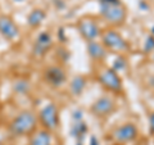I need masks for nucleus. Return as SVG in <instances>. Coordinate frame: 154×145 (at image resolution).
<instances>
[{
    "label": "nucleus",
    "mask_w": 154,
    "mask_h": 145,
    "mask_svg": "<svg viewBox=\"0 0 154 145\" xmlns=\"http://www.w3.org/2000/svg\"><path fill=\"white\" fill-rule=\"evenodd\" d=\"M100 14L113 25H121L126 19V9L121 0H100Z\"/></svg>",
    "instance_id": "f257e3e1"
},
{
    "label": "nucleus",
    "mask_w": 154,
    "mask_h": 145,
    "mask_svg": "<svg viewBox=\"0 0 154 145\" xmlns=\"http://www.w3.org/2000/svg\"><path fill=\"white\" fill-rule=\"evenodd\" d=\"M36 126V117L31 112H23L12 121L11 132L13 135L30 134Z\"/></svg>",
    "instance_id": "f03ea898"
},
{
    "label": "nucleus",
    "mask_w": 154,
    "mask_h": 145,
    "mask_svg": "<svg viewBox=\"0 0 154 145\" xmlns=\"http://www.w3.org/2000/svg\"><path fill=\"white\" fill-rule=\"evenodd\" d=\"M100 82L103 84L104 88H107L108 90L112 91H119L122 89V81L118 77L117 72L110 68H105L100 73Z\"/></svg>",
    "instance_id": "7ed1b4c3"
},
{
    "label": "nucleus",
    "mask_w": 154,
    "mask_h": 145,
    "mask_svg": "<svg viewBox=\"0 0 154 145\" xmlns=\"http://www.w3.org/2000/svg\"><path fill=\"white\" fill-rule=\"evenodd\" d=\"M103 42H104V46L109 48V49H113V50H117V51H122V50L128 49L127 42L116 31L104 32L103 33Z\"/></svg>",
    "instance_id": "20e7f679"
},
{
    "label": "nucleus",
    "mask_w": 154,
    "mask_h": 145,
    "mask_svg": "<svg viewBox=\"0 0 154 145\" xmlns=\"http://www.w3.org/2000/svg\"><path fill=\"white\" fill-rule=\"evenodd\" d=\"M40 121L48 130H54L58 126V108L53 103L48 104L40 112Z\"/></svg>",
    "instance_id": "39448f33"
},
{
    "label": "nucleus",
    "mask_w": 154,
    "mask_h": 145,
    "mask_svg": "<svg viewBox=\"0 0 154 145\" xmlns=\"http://www.w3.org/2000/svg\"><path fill=\"white\" fill-rule=\"evenodd\" d=\"M53 45V39L49 32H41L40 35L36 37L35 44H33L32 53L36 57H42L46 54V51H49V49Z\"/></svg>",
    "instance_id": "423d86ee"
},
{
    "label": "nucleus",
    "mask_w": 154,
    "mask_h": 145,
    "mask_svg": "<svg viewBox=\"0 0 154 145\" xmlns=\"http://www.w3.org/2000/svg\"><path fill=\"white\" fill-rule=\"evenodd\" d=\"M79 30L81 32V35H82L86 40L89 41H94L95 37L99 36V27L96 26V23L94 21H91V19H81L79 22Z\"/></svg>",
    "instance_id": "0eeeda50"
},
{
    "label": "nucleus",
    "mask_w": 154,
    "mask_h": 145,
    "mask_svg": "<svg viewBox=\"0 0 154 145\" xmlns=\"http://www.w3.org/2000/svg\"><path fill=\"white\" fill-rule=\"evenodd\" d=\"M114 109V103L113 100L108 98V96H103V98H100L95 101L93 104V107H91V112H93L95 116H100V117H103V116H108L113 112Z\"/></svg>",
    "instance_id": "6e6552de"
},
{
    "label": "nucleus",
    "mask_w": 154,
    "mask_h": 145,
    "mask_svg": "<svg viewBox=\"0 0 154 145\" xmlns=\"http://www.w3.org/2000/svg\"><path fill=\"white\" fill-rule=\"evenodd\" d=\"M136 136H137V130H136V126L132 123H126L114 131V139L119 143L131 141Z\"/></svg>",
    "instance_id": "1a4fd4ad"
},
{
    "label": "nucleus",
    "mask_w": 154,
    "mask_h": 145,
    "mask_svg": "<svg viewBox=\"0 0 154 145\" xmlns=\"http://www.w3.org/2000/svg\"><path fill=\"white\" fill-rule=\"evenodd\" d=\"M0 33L9 40H13L18 36V27L9 17L2 16L0 17Z\"/></svg>",
    "instance_id": "9d476101"
},
{
    "label": "nucleus",
    "mask_w": 154,
    "mask_h": 145,
    "mask_svg": "<svg viewBox=\"0 0 154 145\" xmlns=\"http://www.w3.org/2000/svg\"><path fill=\"white\" fill-rule=\"evenodd\" d=\"M45 80L53 86H60L66 81V73L60 67H50L45 71Z\"/></svg>",
    "instance_id": "9b49d317"
},
{
    "label": "nucleus",
    "mask_w": 154,
    "mask_h": 145,
    "mask_svg": "<svg viewBox=\"0 0 154 145\" xmlns=\"http://www.w3.org/2000/svg\"><path fill=\"white\" fill-rule=\"evenodd\" d=\"M88 51H89V55L96 60H102L103 58L107 57V50H105L104 45L99 44L96 41L88 42Z\"/></svg>",
    "instance_id": "f8f14e48"
},
{
    "label": "nucleus",
    "mask_w": 154,
    "mask_h": 145,
    "mask_svg": "<svg viewBox=\"0 0 154 145\" xmlns=\"http://www.w3.org/2000/svg\"><path fill=\"white\" fill-rule=\"evenodd\" d=\"M30 145H51V136L48 131H40L32 137Z\"/></svg>",
    "instance_id": "ddd939ff"
},
{
    "label": "nucleus",
    "mask_w": 154,
    "mask_h": 145,
    "mask_svg": "<svg viewBox=\"0 0 154 145\" xmlns=\"http://www.w3.org/2000/svg\"><path fill=\"white\" fill-rule=\"evenodd\" d=\"M44 18H45V13L42 12L41 9H35V11H32L30 13V16H28V23H30V26H32V27H37L44 21Z\"/></svg>",
    "instance_id": "4468645a"
},
{
    "label": "nucleus",
    "mask_w": 154,
    "mask_h": 145,
    "mask_svg": "<svg viewBox=\"0 0 154 145\" xmlns=\"http://www.w3.org/2000/svg\"><path fill=\"white\" fill-rule=\"evenodd\" d=\"M85 85H86V80L82 76L75 77L71 84V90H72V93H73V95H80L82 93V90L85 89Z\"/></svg>",
    "instance_id": "2eb2a0df"
},
{
    "label": "nucleus",
    "mask_w": 154,
    "mask_h": 145,
    "mask_svg": "<svg viewBox=\"0 0 154 145\" xmlns=\"http://www.w3.org/2000/svg\"><path fill=\"white\" fill-rule=\"evenodd\" d=\"M86 131H88V127H86V125L84 122H81V121H77V123L73 125V127H72V135L79 137L80 140H82Z\"/></svg>",
    "instance_id": "dca6fc26"
},
{
    "label": "nucleus",
    "mask_w": 154,
    "mask_h": 145,
    "mask_svg": "<svg viewBox=\"0 0 154 145\" xmlns=\"http://www.w3.org/2000/svg\"><path fill=\"white\" fill-rule=\"evenodd\" d=\"M28 89H30V85H28V82L27 81H17L16 82V85H14V90L17 91V93L19 94H26Z\"/></svg>",
    "instance_id": "f3484780"
},
{
    "label": "nucleus",
    "mask_w": 154,
    "mask_h": 145,
    "mask_svg": "<svg viewBox=\"0 0 154 145\" xmlns=\"http://www.w3.org/2000/svg\"><path fill=\"white\" fill-rule=\"evenodd\" d=\"M125 67H126V60H125L122 57H118L117 59H116V62H114V71L116 72L121 71V69L125 68Z\"/></svg>",
    "instance_id": "a211bd4d"
},
{
    "label": "nucleus",
    "mask_w": 154,
    "mask_h": 145,
    "mask_svg": "<svg viewBox=\"0 0 154 145\" xmlns=\"http://www.w3.org/2000/svg\"><path fill=\"white\" fill-rule=\"evenodd\" d=\"M154 49V37L153 36H149L148 40H146V45H145V50L146 51H150Z\"/></svg>",
    "instance_id": "6ab92c4d"
},
{
    "label": "nucleus",
    "mask_w": 154,
    "mask_h": 145,
    "mask_svg": "<svg viewBox=\"0 0 154 145\" xmlns=\"http://www.w3.org/2000/svg\"><path fill=\"white\" fill-rule=\"evenodd\" d=\"M149 126H150V132L154 134V112L149 116Z\"/></svg>",
    "instance_id": "aec40b11"
},
{
    "label": "nucleus",
    "mask_w": 154,
    "mask_h": 145,
    "mask_svg": "<svg viewBox=\"0 0 154 145\" xmlns=\"http://www.w3.org/2000/svg\"><path fill=\"white\" fill-rule=\"evenodd\" d=\"M90 145H99V141L96 140L95 136H91L90 137Z\"/></svg>",
    "instance_id": "412c9836"
},
{
    "label": "nucleus",
    "mask_w": 154,
    "mask_h": 145,
    "mask_svg": "<svg viewBox=\"0 0 154 145\" xmlns=\"http://www.w3.org/2000/svg\"><path fill=\"white\" fill-rule=\"evenodd\" d=\"M73 118H75V119H77V121H80V119H81V112H80V110H79V112H75Z\"/></svg>",
    "instance_id": "4be33fe9"
},
{
    "label": "nucleus",
    "mask_w": 154,
    "mask_h": 145,
    "mask_svg": "<svg viewBox=\"0 0 154 145\" xmlns=\"http://www.w3.org/2000/svg\"><path fill=\"white\" fill-rule=\"evenodd\" d=\"M13 2H23V0H13Z\"/></svg>",
    "instance_id": "5701e85b"
},
{
    "label": "nucleus",
    "mask_w": 154,
    "mask_h": 145,
    "mask_svg": "<svg viewBox=\"0 0 154 145\" xmlns=\"http://www.w3.org/2000/svg\"><path fill=\"white\" fill-rule=\"evenodd\" d=\"M152 32H153V35H154V27H153V30H152Z\"/></svg>",
    "instance_id": "b1692460"
},
{
    "label": "nucleus",
    "mask_w": 154,
    "mask_h": 145,
    "mask_svg": "<svg viewBox=\"0 0 154 145\" xmlns=\"http://www.w3.org/2000/svg\"><path fill=\"white\" fill-rule=\"evenodd\" d=\"M77 145H81V143H79V144H77Z\"/></svg>",
    "instance_id": "393cba45"
}]
</instances>
